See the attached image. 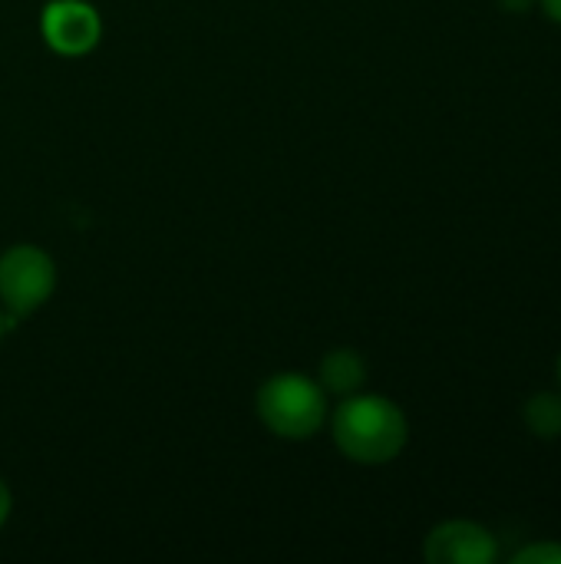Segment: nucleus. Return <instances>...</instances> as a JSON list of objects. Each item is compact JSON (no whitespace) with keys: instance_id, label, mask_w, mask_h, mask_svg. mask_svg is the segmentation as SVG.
Instances as JSON below:
<instances>
[{"instance_id":"4","label":"nucleus","mask_w":561,"mask_h":564,"mask_svg":"<svg viewBox=\"0 0 561 564\" xmlns=\"http://www.w3.org/2000/svg\"><path fill=\"white\" fill-rule=\"evenodd\" d=\"M40 30L50 50L63 56H83L99 43L103 23H99V13L86 0H53L43 10Z\"/></svg>"},{"instance_id":"1","label":"nucleus","mask_w":561,"mask_h":564,"mask_svg":"<svg viewBox=\"0 0 561 564\" xmlns=\"http://www.w3.org/2000/svg\"><path fill=\"white\" fill-rule=\"evenodd\" d=\"M407 416L387 397L350 393L334 413V443L360 466H384L397 459L407 446Z\"/></svg>"},{"instance_id":"2","label":"nucleus","mask_w":561,"mask_h":564,"mask_svg":"<svg viewBox=\"0 0 561 564\" xmlns=\"http://www.w3.org/2000/svg\"><path fill=\"white\" fill-rule=\"evenodd\" d=\"M258 416L281 440H311L327 420L324 387L304 373H278L258 390Z\"/></svg>"},{"instance_id":"3","label":"nucleus","mask_w":561,"mask_h":564,"mask_svg":"<svg viewBox=\"0 0 561 564\" xmlns=\"http://www.w3.org/2000/svg\"><path fill=\"white\" fill-rule=\"evenodd\" d=\"M56 288V264L36 245H13L0 254V304L7 311V327L20 317L40 311Z\"/></svg>"},{"instance_id":"8","label":"nucleus","mask_w":561,"mask_h":564,"mask_svg":"<svg viewBox=\"0 0 561 564\" xmlns=\"http://www.w3.org/2000/svg\"><path fill=\"white\" fill-rule=\"evenodd\" d=\"M513 564H561V542H536L516 552Z\"/></svg>"},{"instance_id":"12","label":"nucleus","mask_w":561,"mask_h":564,"mask_svg":"<svg viewBox=\"0 0 561 564\" xmlns=\"http://www.w3.org/2000/svg\"><path fill=\"white\" fill-rule=\"evenodd\" d=\"M3 330H7V321H3V314H0V337H3Z\"/></svg>"},{"instance_id":"7","label":"nucleus","mask_w":561,"mask_h":564,"mask_svg":"<svg viewBox=\"0 0 561 564\" xmlns=\"http://www.w3.org/2000/svg\"><path fill=\"white\" fill-rule=\"evenodd\" d=\"M522 416H526V426L532 430V436H539V440L561 436V397L555 393H536L526 403Z\"/></svg>"},{"instance_id":"6","label":"nucleus","mask_w":561,"mask_h":564,"mask_svg":"<svg viewBox=\"0 0 561 564\" xmlns=\"http://www.w3.org/2000/svg\"><path fill=\"white\" fill-rule=\"evenodd\" d=\"M367 380V364L354 350H331L321 360V387L337 397H350L364 387Z\"/></svg>"},{"instance_id":"9","label":"nucleus","mask_w":561,"mask_h":564,"mask_svg":"<svg viewBox=\"0 0 561 564\" xmlns=\"http://www.w3.org/2000/svg\"><path fill=\"white\" fill-rule=\"evenodd\" d=\"M10 506H13V499H10V489H7V482L0 479V525L10 519Z\"/></svg>"},{"instance_id":"10","label":"nucleus","mask_w":561,"mask_h":564,"mask_svg":"<svg viewBox=\"0 0 561 564\" xmlns=\"http://www.w3.org/2000/svg\"><path fill=\"white\" fill-rule=\"evenodd\" d=\"M499 3H503V7H506L509 13H526V10H529V7H532L536 0H499Z\"/></svg>"},{"instance_id":"11","label":"nucleus","mask_w":561,"mask_h":564,"mask_svg":"<svg viewBox=\"0 0 561 564\" xmlns=\"http://www.w3.org/2000/svg\"><path fill=\"white\" fill-rule=\"evenodd\" d=\"M542 3H546V13L561 23V0H542Z\"/></svg>"},{"instance_id":"5","label":"nucleus","mask_w":561,"mask_h":564,"mask_svg":"<svg viewBox=\"0 0 561 564\" xmlns=\"http://www.w3.org/2000/svg\"><path fill=\"white\" fill-rule=\"evenodd\" d=\"M423 555L430 564H493L499 558V545L483 525L456 519L427 535Z\"/></svg>"},{"instance_id":"13","label":"nucleus","mask_w":561,"mask_h":564,"mask_svg":"<svg viewBox=\"0 0 561 564\" xmlns=\"http://www.w3.org/2000/svg\"><path fill=\"white\" fill-rule=\"evenodd\" d=\"M559 380H561V360H559Z\"/></svg>"}]
</instances>
